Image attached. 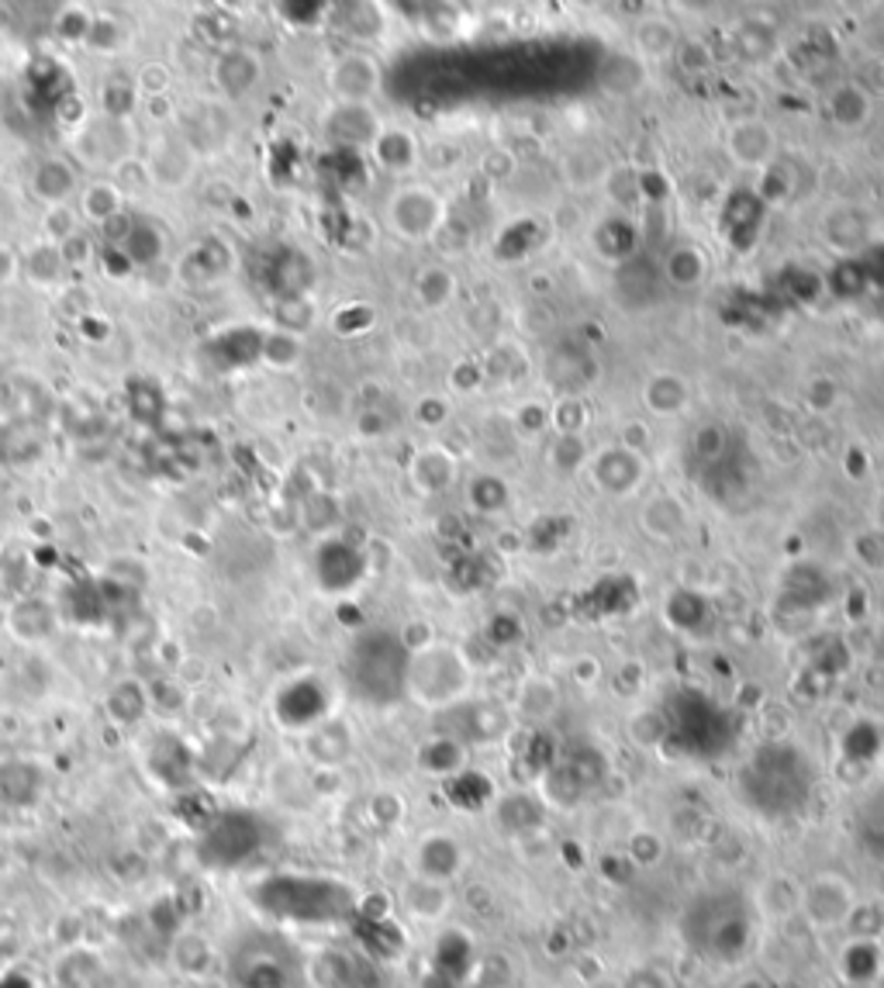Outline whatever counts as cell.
Wrapping results in <instances>:
<instances>
[{
    "mask_svg": "<svg viewBox=\"0 0 884 988\" xmlns=\"http://www.w3.org/2000/svg\"><path fill=\"white\" fill-rule=\"evenodd\" d=\"M249 902L263 916L298 926H325L346 920L356 902L343 881L319 874H267L249 889Z\"/></svg>",
    "mask_w": 884,
    "mask_h": 988,
    "instance_id": "1",
    "label": "cell"
},
{
    "mask_svg": "<svg viewBox=\"0 0 884 988\" xmlns=\"http://www.w3.org/2000/svg\"><path fill=\"white\" fill-rule=\"evenodd\" d=\"M471 688V664L463 661L456 646L432 643L422 654L408 657L405 670V691L414 695L429 709H442L460 701Z\"/></svg>",
    "mask_w": 884,
    "mask_h": 988,
    "instance_id": "2",
    "label": "cell"
},
{
    "mask_svg": "<svg viewBox=\"0 0 884 988\" xmlns=\"http://www.w3.org/2000/svg\"><path fill=\"white\" fill-rule=\"evenodd\" d=\"M398 661H408L401 640L384 636V633L363 636L353 646V664H349L353 688L367 701L398 698L405 691V670H384V664H398Z\"/></svg>",
    "mask_w": 884,
    "mask_h": 988,
    "instance_id": "3",
    "label": "cell"
},
{
    "mask_svg": "<svg viewBox=\"0 0 884 988\" xmlns=\"http://www.w3.org/2000/svg\"><path fill=\"white\" fill-rule=\"evenodd\" d=\"M263 850V826L249 813H222L212 819V826H204L197 853L201 864L207 868H242L249 857Z\"/></svg>",
    "mask_w": 884,
    "mask_h": 988,
    "instance_id": "4",
    "label": "cell"
},
{
    "mask_svg": "<svg viewBox=\"0 0 884 988\" xmlns=\"http://www.w3.org/2000/svg\"><path fill=\"white\" fill-rule=\"evenodd\" d=\"M387 222L405 243H429L446 222V204L429 187H401L387 204Z\"/></svg>",
    "mask_w": 884,
    "mask_h": 988,
    "instance_id": "5",
    "label": "cell"
},
{
    "mask_svg": "<svg viewBox=\"0 0 884 988\" xmlns=\"http://www.w3.org/2000/svg\"><path fill=\"white\" fill-rule=\"evenodd\" d=\"M853 909H856V892L840 874H819L809 881V885H801L798 913L816 930L847 926L853 920Z\"/></svg>",
    "mask_w": 884,
    "mask_h": 988,
    "instance_id": "6",
    "label": "cell"
},
{
    "mask_svg": "<svg viewBox=\"0 0 884 988\" xmlns=\"http://www.w3.org/2000/svg\"><path fill=\"white\" fill-rule=\"evenodd\" d=\"M328 87L335 104H370V97L380 90V63L367 52H346L328 69Z\"/></svg>",
    "mask_w": 884,
    "mask_h": 988,
    "instance_id": "7",
    "label": "cell"
},
{
    "mask_svg": "<svg viewBox=\"0 0 884 988\" xmlns=\"http://www.w3.org/2000/svg\"><path fill=\"white\" fill-rule=\"evenodd\" d=\"M466 850L453 834H435L422 837L419 847H414V878L422 881H439V885H453V878L463 871Z\"/></svg>",
    "mask_w": 884,
    "mask_h": 988,
    "instance_id": "8",
    "label": "cell"
},
{
    "mask_svg": "<svg viewBox=\"0 0 884 988\" xmlns=\"http://www.w3.org/2000/svg\"><path fill=\"white\" fill-rule=\"evenodd\" d=\"M725 152L733 155V163L746 170H767L774 167V155H777V136L767 121L743 118L730 125V132H725Z\"/></svg>",
    "mask_w": 884,
    "mask_h": 988,
    "instance_id": "9",
    "label": "cell"
},
{
    "mask_svg": "<svg viewBox=\"0 0 884 988\" xmlns=\"http://www.w3.org/2000/svg\"><path fill=\"white\" fill-rule=\"evenodd\" d=\"M591 477L594 484L602 487L605 494H633L643 477H646V463L643 457L622 450V447H608L597 457H591Z\"/></svg>",
    "mask_w": 884,
    "mask_h": 988,
    "instance_id": "10",
    "label": "cell"
},
{
    "mask_svg": "<svg viewBox=\"0 0 884 988\" xmlns=\"http://www.w3.org/2000/svg\"><path fill=\"white\" fill-rule=\"evenodd\" d=\"M325 132L343 149H370L380 136V118L370 104H335V111L325 121Z\"/></svg>",
    "mask_w": 884,
    "mask_h": 988,
    "instance_id": "11",
    "label": "cell"
},
{
    "mask_svg": "<svg viewBox=\"0 0 884 988\" xmlns=\"http://www.w3.org/2000/svg\"><path fill=\"white\" fill-rule=\"evenodd\" d=\"M259 80H263V63H259V56H256L252 49L231 45V49L222 52L218 63H215V87L228 100L246 97Z\"/></svg>",
    "mask_w": 884,
    "mask_h": 988,
    "instance_id": "12",
    "label": "cell"
},
{
    "mask_svg": "<svg viewBox=\"0 0 884 988\" xmlns=\"http://www.w3.org/2000/svg\"><path fill=\"white\" fill-rule=\"evenodd\" d=\"M884 968V951L877 937H853L837 957V975L843 985H877Z\"/></svg>",
    "mask_w": 884,
    "mask_h": 988,
    "instance_id": "13",
    "label": "cell"
},
{
    "mask_svg": "<svg viewBox=\"0 0 884 988\" xmlns=\"http://www.w3.org/2000/svg\"><path fill=\"white\" fill-rule=\"evenodd\" d=\"M45 777L35 764L29 761H4L0 764V802L8 809H32L42 798Z\"/></svg>",
    "mask_w": 884,
    "mask_h": 988,
    "instance_id": "14",
    "label": "cell"
},
{
    "mask_svg": "<svg viewBox=\"0 0 884 988\" xmlns=\"http://www.w3.org/2000/svg\"><path fill=\"white\" fill-rule=\"evenodd\" d=\"M411 481L422 494H442L456 481V457L439 447L419 450L411 460Z\"/></svg>",
    "mask_w": 884,
    "mask_h": 988,
    "instance_id": "15",
    "label": "cell"
},
{
    "mask_svg": "<svg viewBox=\"0 0 884 988\" xmlns=\"http://www.w3.org/2000/svg\"><path fill=\"white\" fill-rule=\"evenodd\" d=\"M228 270H231V253H228V246L218 243V239L197 243V246L184 256V264H180V277H184L187 283H215V280H222Z\"/></svg>",
    "mask_w": 884,
    "mask_h": 988,
    "instance_id": "16",
    "label": "cell"
},
{
    "mask_svg": "<svg viewBox=\"0 0 884 988\" xmlns=\"http://www.w3.org/2000/svg\"><path fill=\"white\" fill-rule=\"evenodd\" d=\"M691 401V391L681 374L660 370L643 384V405L660 415V419H670V415H681Z\"/></svg>",
    "mask_w": 884,
    "mask_h": 988,
    "instance_id": "17",
    "label": "cell"
},
{
    "mask_svg": "<svg viewBox=\"0 0 884 988\" xmlns=\"http://www.w3.org/2000/svg\"><path fill=\"white\" fill-rule=\"evenodd\" d=\"M374 160L387 170V173H408L419 163V142H414L411 132L405 128H380V136L370 146Z\"/></svg>",
    "mask_w": 884,
    "mask_h": 988,
    "instance_id": "18",
    "label": "cell"
},
{
    "mask_svg": "<svg viewBox=\"0 0 884 988\" xmlns=\"http://www.w3.org/2000/svg\"><path fill=\"white\" fill-rule=\"evenodd\" d=\"M353 750V737L339 719H325L308 733V753L319 761V767H339Z\"/></svg>",
    "mask_w": 884,
    "mask_h": 988,
    "instance_id": "19",
    "label": "cell"
},
{
    "mask_svg": "<svg viewBox=\"0 0 884 988\" xmlns=\"http://www.w3.org/2000/svg\"><path fill=\"white\" fill-rule=\"evenodd\" d=\"M405 909L422 923H439L442 916H450L453 892H450V885H439V881L414 878L408 885V892H405Z\"/></svg>",
    "mask_w": 884,
    "mask_h": 988,
    "instance_id": "20",
    "label": "cell"
},
{
    "mask_svg": "<svg viewBox=\"0 0 884 988\" xmlns=\"http://www.w3.org/2000/svg\"><path fill=\"white\" fill-rule=\"evenodd\" d=\"M76 191V170L66 160H45L32 173V194L52 207H63Z\"/></svg>",
    "mask_w": 884,
    "mask_h": 988,
    "instance_id": "21",
    "label": "cell"
},
{
    "mask_svg": "<svg viewBox=\"0 0 884 988\" xmlns=\"http://www.w3.org/2000/svg\"><path fill=\"white\" fill-rule=\"evenodd\" d=\"M328 21L353 42H374L384 32V8L377 4H343L328 8Z\"/></svg>",
    "mask_w": 884,
    "mask_h": 988,
    "instance_id": "22",
    "label": "cell"
},
{
    "mask_svg": "<svg viewBox=\"0 0 884 988\" xmlns=\"http://www.w3.org/2000/svg\"><path fill=\"white\" fill-rule=\"evenodd\" d=\"M688 526V508L684 502L670 498V494H660V498H654L646 508H643V529L646 536H654L660 543H670L678 539Z\"/></svg>",
    "mask_w": 884,
    "mask_h": 988,
    "instance_id": "23",
    "label": "cell"
},
{
    "mask_svg": "<svg viewBox=\"0 0 884 988\" xmlns=\"http://www.w3.org/2000/svg\"><path fill=\"white\" fill-rule=\"evenodd\" d=\"M466 764V747L456 737H432L419 750V767L442 777V782H453L456 774H463Z\"/></svg>",
    "mask_w": 884,
    "mask_h": 988,
    "instance_id": "24",
    "label": "cell"
},
{
    "mask_svg": "<svg viewBox=\"0 0 884 988\" xmlns=\"http://www.w3.org/2000/svg\"><path fill=\"white\" fill-rule=\"evenodd\" d=\"M170 957H173V968L180 975H191V978H201V975H207L215 968L212 941H207L204 933H194V930L180 933V937L173 941V947H170Z\"/></svg>",
    "mask_w": 884,
    "mask_h": 988,
    "instance_id": "25",
    "label": "cell"
},
{
    "mask_svg": "<svg viewBox=\"0 0 884 988\" xmlns=\"http://www.w3.org/2000/svg\"><path fill=\"white\" fill-rule=\"evenodd\" d=\"M633 39H636L639 56H646V60H673V52H678V45H681V35H678V29H673V21L660 18V14L643 18L636 24Z\"/></svg>",
    "mask_w": 884,
    "mask_h": 988,
    "instance_id": "26",
    "label": "cell"
},
{
    "mask_svg": "<svg viewBox=\"0 0 884 988\" xmlns=\"http://www.w3.org/2000/svg\"><path fill=\"white\" fill-rule=\"evenodd\" d=\"M871 111H874V100L861 84H840L833 97H829V115H833L840 128H850V132L864 128L871 121Z\"/></svg>",
    "mask_w": 884,
    "mask_h": 988,
    "instance_id": "27",
    "label": "cell"
},
{
    "mask_svg": "<svg viewBox=\"0 0 884 988\" xmlns=\"http://www.w3.org/2000/svg\"><path fill=\"white\" fill-rule=\"evenodd\" d=\"M664 277L678 291H694L709 277V256L694 246H673L664 259Z\"/></svg>",
    "mask_w": 884,
    "mask_h": 988,
    "instance_id": "28",
    "label": "cell"
},
{
    "mask_svg": "<svg viewBox=\"0 0 884 988\" xmlns=\"http://www.w3.org/2000/svg\"><path fill=\"white\" fill-rule=\"evenodd\" d=\"M104 709L118 726H136L145 712H149V688L142 681L125 678L118 685H111L108 698H104Z\"/></svg>",
    "mask_w": 884,
    "mask_h": 988,
    "instance_id": "29",
    "label": "cell"
},
{
    "mask_svg": "<svg viewBox=\"0 0 884 988\" xmlns=\"http://www.w3.org/2000/svg\"><path fill=\"white\" fill-rule=\"evenodd\" d=\"M560 709V688L550 678H529L515 695V712L532 722L550 719Z\"/></svg>",
    "mask_w": 884,
    "mask_h": 988,
    "instance_id": "30",
    "label": "cell"
},
{
    "mask_svg": "<svg viewBox=\"0 0 884 988\" xmlns=\"http://www.w3.org/2000/svg\"><path fill=\"white\" fill-rule=\"evenodd\" d=\"M8 626H11L14 636L35 643V640H45L52 633V626H56V615H52V605H45L42 598H24V602H18L11 609Z\"/></svg>",
    "mask_w": 884,
    "mask_h": 988,
    "instance_id": "31",
    "label": "cell"
},
{
    "mask_svg": "<svg viewBox=\"0 0 884 988\" xmlns=\"http://www.w3.org/2000/svg\"><path fill=\"white\" fill-rule=\"evenodd\" d=\"M608 176H612V170L605 163V155L594 152V149H578V152H570L567 160H563V180H567L570 187H578V191L602 187Z\"/></svg>",
    "mask_w": 884,
    "mask_h": 988,
    "instance_id": "32",
    "label": "cell"
},
{
    "mask_svg": "<svg viewBox=\"0 0 884 988\" xmlns=\"http://www.w3.org/2000/svg\"><path fill=\"white\" fill-rule=\"evenodd\" d=\"M149 173L160 187H184L194 173V155L180 146H166L149 160Z\"/></svg>",
    "mask_w": 884,
    "mask_h": 988,
    "instance_id": "33",
    "label": "cell"
},
{
    "mask_svg": "<svg viewBox=\"0 0 884 988\" xmlns=\"http://www.w3.org/2000/svg\"><path fill=\"white\" fill-rule=\"evenodd\" d=\"M121 253L132 267H149L163 256V232L149 222H132L128 236L121 239Z\"/></svg>",
    "mask_w": 884,
    "mask_h": 988,
    "instance_id": "34",
    "label": "cell"
},
{
    "mask_svg": "<svg viewBox=\"0 0 884 988\" xmlns=\"http://www.w3.org/2000/svg\"><path fill=\"white\" fill-rule=\"evenodd\" d=\"M456 294V277L450 267H425L419 273V280H414V298H419L422 308L429 311H439L446 308Z\"/></svg>",
    "mask_w": 884,
    "mask_h": 988,
    "instance_id": "35",
    "label": "cell"
},
{
    "mask_svg": "<svg viewBox=\"0 0 884 988\" xmlns=\"http://www.w3.org/2000/svg\"><path fill=\"white\" fill-rule=\"evenodd\" d=\"M80 207H84V218L87 222L108 225L111 218L121 215V191L115 187V180H97V184L84 187Z\"/></svg>",
    "mask_w": 884,
    "mask_h": 988,
    "instance_id": "36",
    "label": "cell"
},
{
    "mask_svg": "<svg viewBox=\"0 0 884 988\" xmlns=\"http://www.w3.org/2000/svg\"><path fill=\"white\" fill-rule=\"evenodd\" d=\"M867 232H871V225H867V218L861 212H856V207H840V212L826 222L829 243H833L837 249H843V253L864 246L867 243Z\"/></svg>",
    "mask_w": 884,
    "mask_h": 988,
    "instance_id": "37",
    "label": "cell"
},
{
    "mask_svg": "<svg viewBox=\"0 0 884 988\" xmlns=\"http://www.w3.org/2000/svg\"><path fill=\"white\" fill-rule=\"evenodd\" d=\"M636 239H639V236H636V228H633L629 222L612 218V222H605L602 228H597L594 249L602 253V256H608V259H615V264H622V259H629V256H633Z\"/></svg>",
    "mask_w": 884,
    "mask_h": 988,
    "instance_id": "38",
    "label": "cell"
},
{
    "mask_svg": "<svg viewBox=\"0 0 884 988\" xmlns=\"http://www.w3.org/2000/svg\"><path fill=\"white\" fill-rule=\"evenodd\" d=\"M66 264H63V253L56 243H39L29 256H24V273H29L32 283H39V288H48V283H56L63 277Z\"/></svg>",
    "mask_w": 884,
    "mask_h": 988,
    "instance_id": "39",
    "label": "cell"
},
{
    "mask_svg": "<svg viewBox=\"0 0 884 988\" xmlns=\"http://www.w3.org/2000/svg\"><path fill=\"white\" fill-rule=\"evenodd\" d=\"M304 356V346H301V335H291V332H273V335H263V350H259V359H267L273 370H294L298 363Z\"/></svg>",
    "mask_w": 884,
    "mask_h": 988,
    "instance_id": "40",
    "label": "cell"
},
{
    "mask_svg": "<svg viewBox=\"0 0 884 988\" xmlns=\"http://www.w3.org/2000/svg\"><path fill=\"white\" fill-rule=\"evenodd\" d=\"M273 322L280 332H291V335H301L311 329V322H315V304H311L308 294L301 298H277L273 301Z\"/></svg>",
    "mask_w": 884,
    "mask_h": 988,
    "instance_id": "41",
    "label": "cell"
},
{
    "mask_svg": "<svg viewBox=\"0 0 884 988\" xmlns=\"http://www.w3.org/2000/svg\"><path fill=\"white\" fill-rule=\"evenodd\" d=\"M785 895H788V899H798V895H801V885H798V881H791V878H785V874L767 878V881H764V889H761V909H764L767 916H777V920H785L788 913H798V905L785 902Z\"/></svg>",
    "mask_w": 884,
    "mask_h": 988,
    "instance_id": "42",
    "label": "cell"
},
{
    "mask_svg": "<svg viewBox=\"0 0 884 988\" xmlns=\"http://www.w3.org/2000/svg\"><path fill=\"white\" fill-rule=\"evenodd\" d=\"M736 45H740V52L746 60H767V56H774V49H777V35H774V29L770 24H764V21H743L740 29H736Z\"/></svg>",
    "mask_w": 884,
    "mask_h": 988,
    "instance_id": "43",
    "label": "cell"
},
{
    "mask_svg": "<svg viewBox=\"0 0 884 988\" xmlns=\"http://www.w3.org/2000/svg\"><path fill=\"white\" fill-rule=\"evenodd\" d=\"M550 463L560 474H578L581 466L591 463V450L584 436H557V443L550 447Z\"/></svg>",
    "mask_w": 884,
    "mask_h": 988,
    "instance_id": "44",
    "label": "cell"
},
{
    "mask_svg": "<svg viewBox=\"0 0 884 988\" xmlns=\"http://www.w3.org/2000/svg\"><path fill=\"white\" fill-rule=\"evenodd\" d=\"M508 484L502 481V477H494V474H484V477H477L474 484H471V505L477 508V512H487V515H494V512H505L508 508Z\"/></svg>",
    "mask_w": 884,
    "mask_h": 988,
    "instance_id": "45",
    "label": "cell"
},
{
    "mask_svg": "<svg viewBox=\"0 0 884 988\" xmlns=\"http://www.w3.org/2000/svg\"><path fill=\"white\" fill-rule=\"evenodd\" d=\"M587 419H591V411L581 398H563L550 411V426L557 429V436H584Z\"/></svg>",
    "mask_w": 884,
    "mask_h": 988,
    "instance_id": "46",
    "label": "cell"
},
{
    "mask_svg": "<svg viewBox=\"0 0 884 988\" xmlns=\"http://www.w3.org/2000/svg\"><path fill=\"white\" fill-rule=\"evenodd\" d=\"M725 447H730V436H725V429L719 422L698 426V432H694V453H698L701 463L719 460L725 453Z\"/></svg>",
    "mask_w": 884,
    "mask_h": 988,
    "instance_id": "47",
    "label": "cell"
},
{
    "mask_svg": "<svg viewBox=\"0 0 884 988\" xmlns=\"http://www.w3.org/2000/svg\"><path fill=\"white\" fill-rule=\"evenodd\" d=\"M673 63H678V69L688 76H701L712 69V52L705 42H681L678 52H673Z\"/></svg>",
    "mask_w": 884,
    "mask_h": 988,
    "instance_id": "48",
    "label": "cell"
},
{
    "mask_svg": "<svg viewBox=\"0 0 884 988\" xmlns=\"http://www.w3.org/2000/svg\"><path fill=\"white\" fill-rule=\"evenodd\" d=\"M805 405L812 411H833L840 405V384L833 377H816L809 387H805Z\"/></svg>",
    "mask_w": 884,
    "mask_h": 988,
    "instance_id": "49",
    "label": "cell"
},
{
    "mask_svg": "<svg viewBox=\"0 0 884 988\" xmlns=\"http://www.w3.org/2000/svg\"><path fill=\"white\" fill-rule=\"evenodd\" d=\"M853 554L864 567L871 570H884V529H867L853 539Z\"/></svg>",
    "mask_w": 884,
    "mask_h": 988,
    "instance_id": "50",
    "label": "cell"
},
{
    "mask_svg": "<svg viewBox=\"0 0 884 988\" xmlns=\"http://www.w3.org/2000/svg\"><path fill=\"white\" fill-rule=\"evenodd\" d=\"M132 100H139V87H132V84H121V80H115V84L104 87V108H108V115H111L115 121H121L128 111L136 108Z\"/></svg>",
    "mask_w": 884,
    "mask_h": 988,
    "instance_id": "51",
    "label": "cell"
},
{
    "mask_svg": "<svg viewBox=\"0 0 884 988\" xmlns=\"http://www.w3.org/2000/svg\"><path fill=\"white\" fill-rule=\"evenodd\" d=\"M370 816H374V823H380V826H395V823H401V819H405V798L395 795V792H377V795L370 798Z\"/></svg>",
    "mask_w": 884,
    "mask_h": 988,
    "instance_id": "52",
    "label": "cell"
},
{
    "mask_svg": "<svg viewBox=\"0 0 884 988\" xmlns=\"http://www.w3.org/2000/svg\"><path fill=\"white\" fill-rule=\"evenodd\" d=\"M515 422L522 432H542L546 426H550V411H546L542 405H536V401H526L522 408L515 411Z\"/></svg>",
    "mask_w": 884,
    "mask_h": 988,
    "instance_id": "53",
    "label": "cell"
},
{
    "mask_svg": "<svg viewBox=\"0 0 884 988\" xmlns=\"http://www.w3.org/2000/svg\"><path fill=\"white\" fill-rule=\"evenodd\" d=\"M618 447H622V450H629V453H636V457H646V450H649V432H646V426H643V422H626V426H622Z\"/></svg>",
    "mask_w": 884,
    "mask_h": 988,
    "instance_id": "54",
    "label": "cell"
},
{
    "mask_svg": "<svg viewBox=\"0 0 884 988\" xmlns=\"http://www.w3.org/2000/svg\"><path fill=\"white\" fill-rule=\"evenodd\" d=\"M60 253H63V264L66 267H84L87 259H90V239L76 232V236H69L66 243H60Z\"/></svg>",
    "mask_w": 884,
    "mask_h": 988,
    "instance_id": "55",
    "label": "cell"
},
{
    "mask_svg": "<svg viewBox=\"0 0 884 988\" xmlns=\"http://www.w3.org/2000/svg\"><path fill=\"white\" fill-rule=\"evenodd\" d=\"M48 236H52V243H66L69 236H76V218H73V212H66V207H56V212L48 215Z\"/></svg>",
    "mask_w": 884,
    "mask_h": 988,
    "instance_id": "56",
    "label": "cell"
},
{
    "mask_svg": "<svg viewBox=\"0 0 884 988\" xmlns=\"http://www.w3.org/2000/svg\"><path fill=\"white\" fill-rule=\"evenodd\" d=\"M481 384H484V367H477V363H460L453 370V387H460V391H474Z\"/></svg>",
    "mask_w": 884,
    "mask_h": 988,
    "instance_id": "57",
    "label": "cell"
},
{
    "mask_svg": "<svg viewBox=\"0 0 884 988\" xmlns=\"http://www.w3.org/2000/svg\"><path fill=\"white\" fill-rule=\"evenodd\" d=\"M446 415H450V405L439 401V398H425L419 405V422L422 426H442V422H446Z\"/></svg>",
    "mask_w": 884,
    "mask_h": 988,
    "instance_id": "58",
    "label": "cell"
},
{
    "mask_svg": "<svg viewBox=\"0 0 884 988\" xmlns=\"http://www.w3.org/2000/svg\"><path fill=\"white\" fill-rule=\"evenodd\" d=\"M570 674H574V681H581V685H594L597 678H602V664H597L594 657H578L574 667H570Z\"/></svg>",
    "mask_w": 884,
    "mask_h": 988,
    "instance_id": "59",
    "label": "cell"
},
{
    "mask_svg": "<svg viewBox=\"0 0 884 988\" xmlns=\"http://www.w3.org/2000/svg\"><path fill=\"white\" fill-rule=\"evenodd\" d=\"M356 429H359L363 436H384V432H387V422H384V415H380V411H363V415H359V422H356Z\"/></svg>",
    "mask_w": 884,
    "mask_h": 988,
    "instance_id": "60",
    "label": "cell"
},
{
    "mask_svg": "<svg viewBox=\"0 0 884 988\" xmlns=\"http://www.w3.org/2000/svg\"><path fill=\"white\" fill-rule=\"evenodd\" d=\"M139 87L149 90V94H160L166 87V69L163 66H149L142 76H139Z\"/></svg>",
    "mask_w": 884,
    "mask_h": 988,
    "instance_id": "61",
    "label": "cell"
},
{
    "mask_svg": "<svg viewBox=\"0 0 884 988\" xmlns=\"http://www.w3.org/2000/svg\"><path fill=\"white\" fill-rule=\"evenodd\" d=\"M18 270V256L11 249H0V283H8Z\"/></svg>",
    "mask_w": 884,
    "mask_h": 988,
    "instance_id": "62",
    "label": "cell"
},
{
    "mask_svg": "<svg viewBox=\"0 0 884 988\" xmlns=\"http://www.w3.org/2000/svg\"><path fill=\"white\" fill-rule=\"evenodd\" d=\"M843 988H877V985H843Z\"/></svg>",
    "mask_w": 884,
    "mask_h": 988,
    "instance_id": "63",
    "label": "cell"
}]
</instances>
